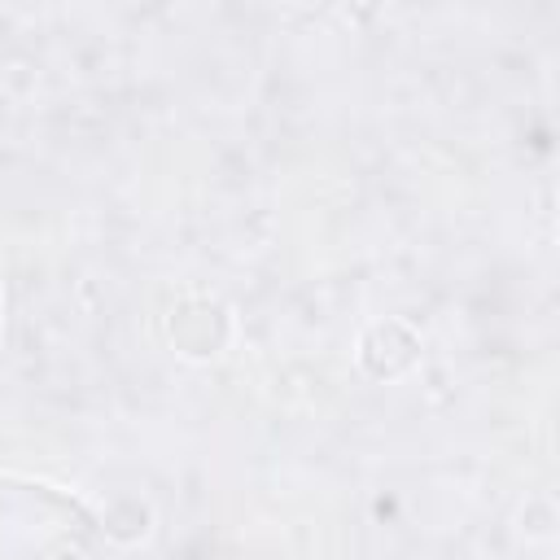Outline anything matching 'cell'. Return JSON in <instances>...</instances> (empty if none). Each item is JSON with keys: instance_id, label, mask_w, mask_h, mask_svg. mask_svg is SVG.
<instances>
[{"instance_id": "obj_1", "label": "cell", "mask_w": 560, "mask_h": 560, "mask_svg": "<svg viewBox=\"0 0 560 560\" xmlns=\"http://www.w3.org/2000/svg\"><path fill=\"white\" fill-rule=\"evenodd\" d=\"M96 516L61 486L0 472V560H83Z\"/></svg>"}, {"instance_id": "obj_2", "label": "cell", "mask_w": 560, "mask_h": 560, "mask_svg": "<svg viewBox=\"0 0 560 560\" xmlns=\"http://www.w3.org/2000/svg\"><path fill=\"white\" fill-rule=\"evenodd\" d=\"M0 324H4V298H0Z\"/></svg>"}]
</instances>
